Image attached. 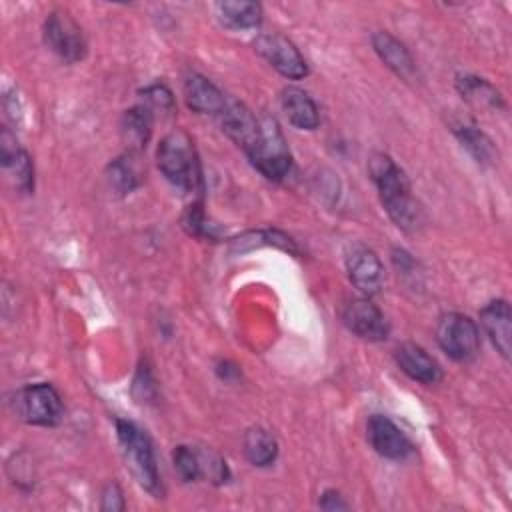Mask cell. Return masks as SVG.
Here are the masks:
<instances>
[{
    "label": "cell",
    "mask_w": 512,
    "mask_h": 512,
    "mask_svg": "<svg viewBox=\"0 0 512 512\" xmlns=\"http://www.w3.org/2000/svg\"><path fill=\"white\" fill-rule=\"evenodd\" d=\"M184 98L194 112L214 114V116H220L228 100L208 78L196 72L188 74L184 80Z\"/></svg>",
    "instance_id": "15"
},
{
    "label": "cell",
    "mask_w": 512,
    "mask_h": 512,
    "mask_svg": "<svg viewBox=\"0 0 512 512\" xmlns=\"http://www.w3.org/2000/svg\"><path fill=\"white\" fill-rule=\"evenodd\" d=\"M342 318L348 330L364 340L378 342V340H384L388 334V324L384 314L366 298H356L348 302Z\"/></svg>",
    "instance_id": "10"
},
{
    "label": "cell",
    "mask_w": 512,
    "mask_h": 512,
    "mask_svg": "<svg viewBox=\"0 0 512 512\" xmlns=\"http://www.w3.org/2000/svg\"><path fill=\"white\" fill-rule=\"evenodd\" d=\"M346 268H348V276H350L352 284L362 294L372 296V294L380 292L382 282H384V268L372 250H368L364 246L354 248L348 254Z\"/></svg>",
    "instance_id": "12"
},
{
    "label": "cell",
    "mask_w": 512,
    "mask_h": 512,
    "mask_svg": "<svg viewBox=\"0 0 512 512\" xmlns=\"http://www.w3.org/2000/svg\"><path fill=\"white\" fill-rule=\"evenodd\" d=\"M44 40L64 62H78L86 54V40L80 26L64 12H52L46 18Z\"/></svg>",
    "instance_id": "7"
},
{
    "label": "cell",
    "mask_w": 512,
    "mask_h": 512,
    "mask_svg": "<svg viewBox=\"0 0 512 512\" xmlns=\"http://www.w3.org/2000/svg\"><path fill=\"white\" fill-rule=\"evenodd\" d=\"M396 362L404 374L422 384H436L442 378L438 362L418 344L406 342L396 348Z\"/></svg>",
    "instance_id": "14"
},
{
    "label": "cell",
    "mask_w": 512,
    "mask_h": 512,
    "mask_svg": "<svg viewBox=\"0 0 512 512\" xmlns=\"http://www.w3.org/2000/svg\"><path fill=\"white\" fill-rule=\"evenodd\" d=\"M102 510H122L124 508V498H122V490L118 488V484H108L102 492Z\"/></svg>",
    "instance_id": "26"
},
{
    "label": "cell",
    "mask_w": 512,
    "mask_h": 512,
    "mask_svg": "<svg viewBox=\"0 0 512 512\" xmlns=\"http://www.w3.org/2000/svg\"><path fill=\"white\" fill-rule=\"evenodd\" d=\"M280 102H282V108L288 116V120L300 128V130H314L320 122V116H318V108L314 104V100L300 88H284L282 90V96H280Z\"/></svg>",
    "instance_id": "16"
},
{
    "label": "cell",
    "mask_w": 512,
    "mask_h": 512,
    "mask_svg": "<svg viewBox=\"0 0 512 512\" xmlns=\"http://www.w3.org/2000/svg\"><path fill=\"white\" fill-rule=\"evenodd\" d=\"M368 170L388 216L398 228L416 230L422 222V212L410 194V184L404 172L386 154H374L368 162Z\"/></svg>",
    "instance_id": "1"
},
{
    "label": "cell",
    "mask_w": 512,
    "mask_h": 512,
    "mask_svg": "<svg viewBox=\"0 0 512 512\" xmlns=\"http://www.w3.org/2000/svg\"><path fill=\"white\" fill-rule=\"evenodd\" d=\"M372 46L390 70H394L402 78H412L414 60L402 42H398L388 32H376L372 36Z\"/></svg>",
    "instance_id": "17"
},
{
    "label": "cell",
    "mask_w": 512,
    "mask_h": 512,
    "mask_svg": "<svg viewBox=\"0 0 512 512\" xmlns=\"http://www.w3.org/2000/svg\"><path fill=\"white\" fill-rule=\"evenodd\" d=\"M256 52L282 76L300 80L308 74L306 60L298 52V48L280 34H262L254 40Z\"/></svg>",
    "instance_id": "8"
},
{
    "label": "cell",
    "mask_w": 512,
    "mask_h": 512,
    "mask_svg": "<svg viewBox=\"0 0 512 512\" xmlns=\"http://www.w3.org/2000/svg\"><path fill=\"white\" fill-rule=\"evenodd\" d=\"M220 20L236 30L242 28H254L262 20V8L256 2H238V0H228L220 2L216 6Z\"/></svg>",
    "instance_id": "21"
},
{
    "label": "cell",
    "mask_w": 512,
    "mask_h": 512,
    "mask_svg": "<svg viewBox=\"0 0 512 512\" xmlns=\"http://www.w3.org/2000/svg\"><path fill=\"white\" fill-rule=\"evenodd\" d=\"M116 432H118V442H120L124 462L132 472L134 480L146 492L160 498L162 484H160V476H158V468H156V460H154V452L148 436L134 422H128V420H118Z\"/></svg>",
    "instance_id": "3"
},
{
    "label": "cell",
    "mask_w": 512,
    "mask_h": 512,
    "mask_svg": "<svg viewBox=\"0 0 512 512\" xmlns=\"http://www.w3.org/2000/svg\"><path fill=\"white\" fill-rule=\"evenodd\" d=\"M222 130L244 150L248 152L260 136V118L242 102L228 98L224 110L220 112Z\"/></svg>",
    "instance_id": "9"
},
{
    "label": "cell",
    "mask_w": 512,
    "mask_h": 512,
    "mask_svg": "<svg viewBox=\"0 0 512 512\" xmlns=\"http://www.w3.org/2000/svg\"><path fill=\"white\" fill-rule=\"evenodd\" d=\"M480 322L490 338V342L496 346V350L510 358V340H512V312L510 304L506 300H492L480 310Z\"/></svg>",
    "instance_id": "13"
},
{
    "label": "cell",
    "mask_w": 512,
    "mask_h": 512,
    "mask_svg": "<svg viewBox=\"0 0 512 512\" xmlns=\"http://www.w3.org/2000/svg\"><path fill=\"white\" fill-rule=\"evenodd\" d=\"M246 156L256 166V170L270 180H282L284 176H288L292 156L274 118L260 116V136L246 152Z\"/></svg>",
    "instance_id": "4"
},
{
    "label": "cell",
    "mask_w": 512,
    "mask_h": 512,
    "mask_svg": "<svg viewBox=\"0 0 512 512\" xmlns=\"http://www.w3.org/2000/svg\"><path fill=\"white\" fill-rule=\"evenodd\" d=\"M172 462H174V468L178 472V476L184 480V482H192L196 478L202 476V470H200V460H198V452H194L192 448L188 446H178L172 454Z\"/></svg>",
    "instance_id": "23"
},
{
    "label": "cell",
    "mask_w": 512,
    "mask_h": 512,
    "mask_svg": "<svg viewBox=\"0 0 512 512\" xmlns=\"http://www.w3.org/2000/svg\"><path fill=\"white\" fill-rule=\"evenodd\" d=\"M142 104L152 112L160 114H170L174 108V98L172 92L164 84H152L142 90Z\"/></svg>",
    "instance_id": "24"
},
{
    "label": "cell",
    "mask_w": 512,
    "mask_h": 512,
    "mask_svg": "<svg viewBox=\"0 0 512 512\" xmlns=\"http://www.w3.org/2000/svg\"><path fill=\"white\" fill-rule=\"evenodd\" d=\"M456 88L462 94V98L480 110H500L504 108V100L500 92L478 76H460L456 80Z\"/></svg>",
    "instance_id": "18"
},
{
    "label": "cell",
    "mask_w": 512,
    "mask_h": 512,
    "mask_svg": "<svg viewBox=\"0 0 512 512\" xmlns=\"http://www.w3.org/2000/svg\"><path fill=\"white\" fill-rule=\"evenodd\" d=\"M320 506H322L324 510H346V508H348V504L342 500V496H340L338 492H334V490H326V492L322 494Z\"/></svg>",
    "instance_id": "27"
},
{
    "label": "cell",
    "mask_w": 512,
    "mask_h": 512,
    "mask_svg": "<svg viewBox=\"0 0 512 512\" xmlns=\"http://www.w3.org/2000/svg\"><path fill=\"white\" fill-rule=\"evenodd\" d=\"M156 160L160 172L176 188L184 192H194L200 188V162L194 142L186 132L174 130L166 134L158 144Z\"/></svg>",
    "instance_id": "2"
},
{
    "label": "cell",
    "mask_w": 512,
    "mask_h": 512,
    "mask_svg": "<svg viewBox=\"0 0 512 512\" xmlns=\"http://www.w3.org/2000/svg\"><path fill=\"white\" fill-rule=\"evenodd\" d=\"M152 118H154V114L144 104H138L124 112L122 138L128 144V148L140 150L146 146L150 132H152Z\"/></svg>",
    "instance_id": "19"
},
{
    "label": "cell",
    "mask_w": 512,
    "mask_h": 512,
    "mask_svg": "<svg viewBox=\"0 0 512 512\" xmlns=\"http://www.w3.org/2000/svg\"><path fill=\"white\" fill-rule=\"evenodd\" d=\"M130 158H118L110 164V182L120 192H130L138 186V172L134 170Z\"/></svg>",
    "instance_id": "25"
},
{
    "label": "cell",
    "mask_w": 512,
    "mask_h": 512,
    "mask_svg": "<svg viewBox=\"0 0 512 512\" xmlns=\"http://www.w3.org/2000/svg\"><path fill=\"white\" fill-rule=\"evenodd\" d=\"M454 134L458 136L460 144L470 152V156L478 164H492L494 158H498V152H496L492 140L482 130H478L474 124L460 122L454 126Z\"/></svg>",
    "instance_id": "20"
},
{
    "label": "cell",
    "mask_w": 512,
    "mask_h": 512,
    "mask_svg": "<svg viewBox=\"0 0 512 512\" xmlns=\"http://www.w3.org/2000/svg\"><path fill=\"white\" fill-rule=\"evenodd\" d=\"M368 440L372 448L390 460H404L412 452V444L406 434L386 416H372L368 420Z\"/></svg>",
    "instance_id": "11"
},
{
    "label": "cell",
    "mask_w": 512,
    "mask_h": 512,
    "mask_svg": "<svg viewBox=\"0 0 512 512\" xmlns=\"http://www.w3.org/2000/svg\"><path fill=\"white\" fill-rule=\"evenodd\" d=\"M244 452L254 466H268L276 460L278 444L268 430L250 428L244 436Z\"/></svg>",
    "instance_id": "22"
},
{
    "label": "cell",
    "mask_w": 512,
    "mask_h": 512,
    "mask_svg": "<svg viewBox=\"0 0 512 512\" xmlns=\"http://www.w3.org/2000/svg\"><path fill=\"white\" fill-rule=\"evenodd\" d=\"M440 348L456 362L472 360L480 350V332L474 320L464 314H444L436 328Z\"/></svg>",
    "instance_id": "6"
},
{
    "label": "cell",
    "mask_w": 512,
    "mask_h": 512,
    "mask_svg": "<svg viewBox=\"0 0 512 512\" xmlns=\"http://www.w3.org/2000/svg\"><path fill=\"white\" fill-rule=\"evenodd\" d=\"M14 412L34 426H54L62 418V400L50 384H32L16 392Z\"/></svg>",
    "instance_id": "5"
}]
</instances>
